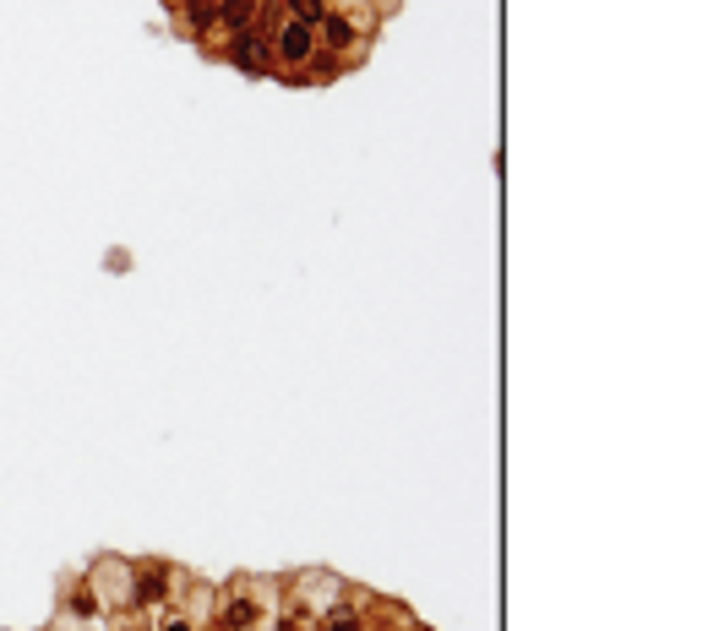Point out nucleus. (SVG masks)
I'll use <instances>...</instances> for the list:
<instances>
[{
	"label": "nucleus",
	"mask_w": 708,
	"mask_h": 631,
	"mask_svg": "<svg viewBox=\"0 0 708 631\" xmlns=\"http://www.w3.org/2000/svg\"><path fill=\"white\" fill-rule=\"evenodd\" d=\"M317 55V28H306V22H278V39H273V65L289 76V82H300V71L306 61Z\"/></svg>",
	"instance_id": "1"
},
{
	"label": "nucleus",
	"mask_w": 708,
	"mask_h": 631,
	"mask_svg": "<svg viewBox=\"0 0 708 631\" xmlns=\"http://www.w3.org/2000/svg\"><path fill=\"white\" fill-rule=\"evenodd\" d=\"M229 61H235V71H246V76H273V71H278V65H273V44L261 39L257 28H252V33H235Z\"/></svg>",
	"instance_id": "2"
},
{
	"label": "nucleus",
	"mask_w": 708,
	"mask_h": 631,
	"mask_svg": "<svg viewBox=\"0 0 708 631\" xmlns=\"http://www.w3.org/2000/svg\"><path fill=\"white\" fill-rule=\"evenodd\" d=\"M317 39H322L332 55H349V50H360V28H355V17H349V11H327L322 22H317Z\"/></svg>",
	"instance_id": "3"
},
{
	"label": "nucleus",
	"mask_w": 708,
	"mask_h": 631,
	"mask_svg": "<svg viewBox=\"0 0 708 631\" xmlns=\"http://www.w3.org/2000/svg\"><path fill=\"white\" fill-rule=\"evenodd\" d=\"M164 599H170V571H164V567H142V571H136V582H131V604L153 610V604H164Z\"/></svg>",
	"instance_id": "4"
},
{
	"label": "nucleus",
	"mask_w": 708,
	"mask_h": 631,
	"mask_svg": "<svg viewBox=\"0 0 708 631\" xmlns=\"http://www.w3.org/2000/svg\"><path fill=\"white\" fill-rule=\"evenodd\" d=\"M257 22H261V0H218V28L252 33Z\"/></svg>",
	"instance_id": "5"
},
{
	"label": "nucleus",
	"mask_w": 708,
	"mask_h": 631,
	"mask_svg": "<svg viewBox=\"0 0 708 631\" xmlns=\"http://www.w3.org/2000/svg\"><path fill=\"white\" fill-rule=\"evenodd\" d=\"M181 22H186V33H196V39L213 33L218 28V0H186L181 6Z\"/></svg>",
	"instance_id": "6"
},
{
	"label": "nucleus",
	"mask_w": 708,
	"mask_h": 631,
	"mask_svg": "<svg viewBox=\"0 0 708 631\" xmlns=\"http://www.w3.org/2000/svg\"><path fill=\"white\" fill-rule=\"evenodd\" d=\"M252 627H257V599H252V593L229 599V610H224V631H252Z\"/></svg>",
	"instance_id": "7"
},
{
	"label": "nucleus",
	"mask_w": 708,
	"mask_h": 631,
	"mask_svg": "<svg viewBox=\"0 0 708 631\" xmlns=\"http://www.w3.org/2000/svg\"><path fill=\"white\" fill-rule=\"evenodd\" d=\"M278 11H289V22H306V28H317V22H322L332 6H327V0H278Z\"/></svg>",
	"instance_id": "8"
},
{
	"label": "nucleus",
	"mask_w": 708,
	"mask_h": 631,
	"mask_svg": "<svg viewBox=\"0 0 708 631\" xmlns=\"http://www.w3.org/2000/svg\"><path fill=\"white\" fill-rule=\"evenodd\" d=\"M322 631H366V621H360V610H327Z\"/></svg>",
	"instance_id": "9"
},
{
	"label": "nucleus",
	"mask_w": 708,
	"mask_h": 631,
	"mask_svg": "<svg viewBox=\"0 0 708 631\" xmlns=\"http://www.w3.org/2000/svg\"><path fill=\"white\" fill-rule=\"evenodd\" d=\"M71 610H76V616H99V604H93V593H88V588H76V593H71Z\"/></svg>",
	"instance_id": "10"
},
{
	"label": "nucleus",
	"mask_w": 708,
	"mask_h": 631,
	"mask_svg": "<svg viewBox=\"0 0 708 631\" xmlns=\"http://www.w3.org/2000/svg\"><path fill=\"white\" fill-rule=\"evenodd\" d=\"M164 631H192V621H164Z\"/></svg>",
	"instance_id": "11"
}]
</instances>
